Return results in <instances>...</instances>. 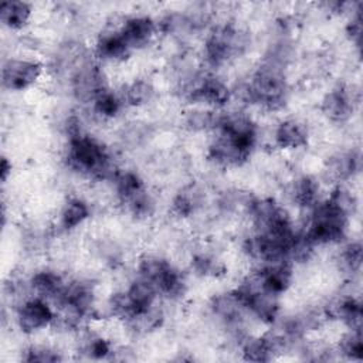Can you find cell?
Here are the masks:
<instances>
[{
    "label": "cell",
    "instance_id": "cell-1",
    "mask_svg": "<svg viewBox=\"0 0 363 363\" xmlns=\"http://www.w3.org/2000/svg\"><path fill=\"white\" fill-rule=\"evenodd\" d=\"M356 204L353 193L337 184L328 197L318 201L308 211L306 225L301 231L315 248L340 244L347 237L350 216L354 213Z\"/></svg>",
    "mask_w": 363,
    "mask_h": 363
},
{
    "label": "cell",
    "instance_id": "cell-2",
    "mask_svg": "<svg viewBox=\"0 0 363 363\" xmlns=\"http://www.w3.org/2000/svg\"><path fill=\"white\" fill-rule=\"evenodd\" d=\"M64 160L71 172L92 182H112L121 170L112 152L85 130L67 136Z\"/></svg>",
    "mask_w": 363,
    "mask_h": 363
},
{
    "label": "cell",
    "instance_id": "cell-3",
    "mask_svg": "<svg viewBox=\"0 0 363 363\" xmlns=\"http://www.w3.org/2000/svg\"><path fill=\"white\" fill-rule=\"evenodd\" d=\"M240 96L247 104L257 105L268 112L284 109L289 98L285 65L265 57L248 81L241 85Z\"/></svg>",
    "mask_w": 363,
    "mask_h": 363
},
{
    "label": "cell",
    "instance_id": "cell-4",
    "mask_svg": "<svg viewBox=\"0 0 363 363\" xmlns=\"http://www.w3.org/2000/svg\"><path fill=\"white\" fill-rule=\"evenodd\" d=\"M136 277L150 284L160 298L180 299L187 291L184 274L167 258L157 254H146L136 264Z\"/></svg>",
    "mask_w": 363,
    "mask_h": 363
},
{
    "label": "cell",
    "instance_id": "cell-5",
    "mask_svg": "<svg viewBox=\"0 0 363 363\" xmlns=\"http://www.w3.org/2000/svg\"><path fill=\"white\" fill-rule=\"evenodd\" d=\"M250 44L248 34L231 24H218L213 27L203 43V58L211 68L227 65L242 55Z\"/></svg>",
    "mask_w": 363,
    "mask_h": 363
},
{
    "label": "cell",
    "instance_id": "cell-6",
    "mask_svg": "<svg viewBox=\"0 0 363 363\" xmlns=\"http://www.w3.org/2000/svg\"><path fill=\"white\" fill-rule=\"evenodd\" d=\"M112 183L119 204L130 216L143 220L155 213L156 200L138 172L121 169Z\"/></svg>",
    "mask_w": 363,
    "mask_h": 363
},
{
    "label": "cell",
    "instance_id": "cell-7",
    "mask_svg": "<svg viewBox=\"0 0 363 363\" xmlns=\"http://www.w3.org/2000/svg\"><path fill=\"white\" fill-rule=\"evenodd\" d=\"M248 316L272 326L281 318V296L268 292L259 282L255 271L248 274L237 286Z\"/></svg>",
    "mask_w": 363,
    "mask_h": 363
},
{
    "label": "cell",
    "instance_id": "cell-8",
    "mask_svg": "<svg viewBox=\"0 0 363 363\" xmlns=\"http://www.w3.org/2000/svg\"><path fill=\"white\" fill-rule=\"evenodd\" d=\"M55 308L44 298L31 295L14 309V322L23 335H34L54 326Z\"/></svg>",
    "mask_w": 363,
    "mask_h": 363
},
{
    "label": "cell",
    "instance_id": "cell-9",
    "mask_svg": "<svg viewBox=\"0 0 363 363\" xmlns=\"http://www.w3.org/2000/svg\"><path fill=\"white\" fill-rule=\"evenodd\" d=\"M44 65L30 57H9L1 65V85L10 92H23L33 88L43 77Z\"/></svg>",
    "mask_w": 363,
    "mask_h": 363
},
{
    "label": "cell",
    "instance_id": "cell-10",
    "mask_svg": "<svg viewBox=\"0 0 363 363\" xmlns=\"http://www.w3.org/2000/svg\"><path fill=\"white\" fill-rule=\"evenodd\" d=\"M213 133L214 136L207 147V157L216 166L234 169L244 166L250 160L255 146L221 132Z\"/></svg>",
    "mask_w": 363,
    "mask_h": 363
},
{
    "label": "cell",
    "instance_id": "cell-11",
    "mask_svg": "<svg viewBox=\"0 0 363 363\" xmlns=\"http://www.w3.org/2000/svg\"><path fill=\"white\" fill-rule=\"evenodd\" d=\"M356 104L357 96L353 86L339 84L322 96L320 112L328 121L333 123H343L353 116Z\"/></svg>",
    "mask_w": 363,
    "mask_h": 363
},
{
    "label": "cell",
    "instance_id": "cell-12",
    "mask_svg": "<svg viewBox=\"0 0 363 363\" xmlns=\"http://www.w3.org/2000/svg\"><path fill=\"white\" fill-rule=\"evenodd\" d=\"M122 38L133 52L147 47L159 33V24L146 14L126 17L118 27Z\"/></svg>",
    "mask_w": 363,
    "mask_h": 363
},
{
    "label": "cell",
    "instance_id": "cell-13",
    "mask_svg": "<svg viewBox=\"0 0 363 363\" xmlns=\"http://www.w3.org/2000/svg\"><path fill=\"white\" fill-rule=\"evenodd\" d=\"M274 145L286 152L299 150L309 143V128L298 118H285L274 129Z\"/></svg>",
    "mask_w": 363,
    "mask_h": 363
},
{
    "label": "cell",
    "instance_id": "cell-14",
    "mask_svg": "<svg viewBox=\"0 0 363 363\" xmlns=\"http://www.w3.org/2000/svg\"><path fill=\"white\" fill-rule=\"evenodd\" d=\"M255 274L261 285L271 294L282 296L294 282V264L288 261L257 267Z\"/></svg>",
    "mask_w": 363,
    "mask_h": 363
},
{
    "label": "cell",
    "instance_id": "cell-15",
    "mask_svg": "<svg viewBox=\"0 0 363 363\" xmlns=\"http://www.w3.org/2000/svg\"><path fill=\"white\" fill-rule=\"evenodd\" d=\"M132 54L118 27L102 31L94 45V55L105 62H122Z\"/></svg>",
    "mask_w": 363,
    "mask_h": 363
},
{
    "label": "cell",
    "instance_id": "cell-16",
    "mask_svg": "<svg viewBox=\"0 0 363 363\" xmlns=\"http://www.w3.org/2000/svg\"><path fill=\"white\" fill-rule=\"evenodd\" d=\"M67 282H68V278H65L55 269H50V268L38 269L28 278L31 294L35 296L44 298L51 303H54L60 298Z\"/></svg>",
    "mask_w": 363,
    "mask_h": 363
},
{
    "label": "cell",
    "instance_id": "cell-17",
    "mask_svg": "<svg viewBox=\"0 0 363 363\" xmlns=\"http://www.w3.org/2000/svg\"><path fill=\"white\" fill-rule=\"evenodd\" d=\"M289 201L298 208L309 211L318 201H320V184L311 174H301L295 177L286 189Z\"/></svg>",
    "mask_w": 363,
    "mask_h": 363
},
{
    "label": "cell",
    "instance_id": "cell-18",
    "mask_svg": "<svg viewBox=\"0 0 363 363\" xmlns=\"http://www.w3.org/2000/svg\"><path fill=\"white\" fill-rule=\"evenodd\" d=\"M323 313L325 316H332L333 319L340 320L347 326V329L362 330V303L352 295L340 296L332 303V306H328Z\"/></svg>",
    "mask_w": 363,
    "mask_h": 363
},
{
    "label": "cell",
    "instance_id": "cell-19",
    "mask_svg": "<svg viewBox=\"0 0 363 363\" xmlns=\"http://www.w3.org/2000/svg\"><path fill=\"white\" fill-rule=\"evenodd\" d=\"M203 190L197 184H186L173 196L170 203V211L177 218H189L203 207Z\"/></svg>",
    "mask_w": 363,
    "mask_h": 363
},
{
    "label": "cell",
    "instance_id": "cell-20",
    "mask_svg": "<svg viewBox=\"0 0 363 363\" xmlns=\"http://www.w3.org/2000/svg\"><path fill=\"white\" fill-rule=\"evenodd\" d=\"M91 217V207L86 200L78 196L68 197L62 204L58 216V228L69 233L81 227Z\"/></svg>",
    "mask_w": 363,
    "mask_h": 363
},
{
    "label": "cell",
    "instance_id": "cell-21",
    "mask_svg": "<svg viewBox=\"0 0 363 363\" xmlns=\"http://www.w3.org/2000/svg\"><path fill=\"white\" fill-rule=\"evenodd\" d=\"M326 170L329 177L340 184L342 182L353 179L360 170V152L350 149L335 153L329 157Z\"/></svg>",
    "mask_w": 363,
    "mask_h": 363
},
{
    "label": "cell",
    "instance_id": "cell-22",
    "mask_svg": "<svg viewBox=\"0 0 363 363\" xmlns=\"http://www.w3.org/2000/svg\"><path fill=\"white\" fill-rule=\"evenodd\" d=\"M125 106L129 108H143L152 104L156 98V86L147 78H135L133 81L125 84L119 91Z\"/></svg>",
    "mask_w": 363,
    "mask_h": 363
},
{
    "label": "cell",
    "instance_id": "cell-23",
    "mask_svg": "<svg viewBox=\"0 0 363 363\" xmlns=\"http://www.w3.org/2000/svg\"><path fill=\"white\" fill-rule=\"evenodd\" d=\"M33 17V6L23 0H7L0 4V21L10 31L26 28Z\"/></svg>",
    "mask_w": 363,
    "mask_h": 363
},
{
    "label": "cell",
    "instance_id": "cell-24",
    "mask_svg": "<svg viewBox=\"0 0 363 363\" xmlns=\"http://www.w3.org/2000/svg\"><path fill=\"white\" fill-rule=\"evenodd\" d=\"M78 353L86 359L105 360L113 356L115 347L105 336L96 332H85L78 342Z\"/></svg>",
    "mask_w": 363,
    "mask_h": 363
},
{
    "label": "cell",
    "instance_id": "cell-25",
    "mask_svg": "<svg viewBox=\"0 0 363 363\" xmlns=\"http://www.w3.org/2000/svg\"><path fill=\"white\" fill-rule=\"evenodd\" d=\"M89 105L94 115L101 121L115 119L125 108V104L119 91L116 92L109 86L104 89Z\"/></svg>",
    "mask_w": 363,
    "mask_h": 363
},
{
    "label": "cell",
    "instance_id": "cell-26",
    "mask_svg": "<svg viewBox=\"0 0 363 363\" xmlns=\"http://www.w3.org/2000/svg\"><path fill=\"white\" fill-rule=\"evenodd\" d=\"M220 113H221V111L197 106V108L186 112V115L183 118L184 128L187 130L196 132V133L214 132L218 125V121H220Z\"/></svg>",
    "mask_w": 363,
    "mask_h": 363
},
{
    "label": "cell",
    "instance_id": "cell-27",
    "mask_svg": "<svg viewBox=\"0 0 363 363\" xmlns=\"http://www.w3.org/2000/svg\"><path fill=\"white\" fill-rule=\"evenodd\" d=\"M190 267L196 275L203 278H220L227 272L224 262L218 257L204 251L193 254Z\"/></svg>",
    "mask_w": 363,
    "mask_h": 363
},
{
    "label": "cell",
    "instance_id": "cell-28",
    "mask_svg": "<svg viewBox=\"0 0 363 363\" xmlns=\"http://www.w3.org/2000/svg\"><path fill=\"white\" fill-rule=\"evenodd\" d=\"M337 261L340 265V269H343L346 274L354 275L359 274L362 269L363 262V247L360 241H350L342 247L337 255Z\"/></svg>",
    "mask_w": 363,
    "mask_h": 363
},
{
    "label": "cell",
    "instance_id": "cell-29",
    "mask_svg": "<svg viewBox=\"0 0 363 363\" xmlns=\"http://www.w3.org/2000/svg\"><path fill=\"white\" fill-rule=\"evenodd\" d=\"M336 352L349 360L360 362L363 359V340L362 330L349 329L339 340Z\"/></svg>",
    "mask_w": 363,
    "mask_h": 363
},
{
    "label": "cell",
    "instance_id": "cell-30",
    "mask_svg": "<svg viewBox=\"0 0 363 363\" xmlns=\"http://www.w3.org/2000/svg\"><path fill=\"white\" fill-rule=\"evenodd\" d=\"M21 360L27 363H51V362H61L64 360V356L60 350L50 345L44 343H34L27 346L23 350Z\"/></svg>",
    "mask_w": 363,
    "mask_h": 363
},
{
    "label": "cell",
    "instance_id": "cell-31",
    "mask_svg": "<svg viewBox=\"0 0 363 363\" xmlns=\"http://www.w3.org/2000/svg\"><path fill=\"white\" fill-rule=\"evenodd\" d=\"M346 34H347L349 40L357 48H360V44H362V13H360V10H356L352 14V17L346 26Z\"/></svg>",
    "mask_w": 363,
    "mask_h": 363
},
{
    "label": "cell",
    "instance_id": "cell-32",
    "mask_svg": "<svg viewBox=\"0 0 363 363\" xmlns=\"http://www.w3.org/2000/svg\"><path fill=\"white\" fill-rule=\"evenodd\" d=\"M11 172H13V163L7 156L1 157V163H0V179L1 183L6 184L9 182V179L11 177Z\"/></svg>",
    "mask_w": 363,
    "mask_h": 363
}]
</instances>
